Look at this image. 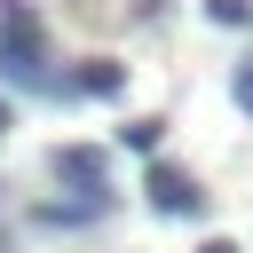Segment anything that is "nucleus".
<instances>
[{"label":"nucleus","instance_id":"1","mask_svg":"<svg viewBox=\"0 0 253 253\" xmlns=\"http://www.w3.org/2000/svg\"><path fill=\"white\" fill-rule=\"evenodd\" d=\"M0 79L24 87V95H55V55H47V32L32 16V0H0Z\"/></svg>","mask_w":253,"mask_h":253},{"label":"nucleus","instance_id":"2","mask_svg":"<svg viewBox=\"0 0 253 253\" xmlns=\"http://www.w3.org/2000/svg\"><path fill=\"white\" fill-rule=\"evenodd\" d=\"M47 174L71 182V190H87V198H111V158H103L95 142H55V150H47Z\"/></svg>","mask_w":253,"mask_h":253},{"label":"nucleus","instance_id":"3","mask_svg":"<svg viewBox=\"0 0 253 253\" xmlns=\"http://www.w3.org/2000/svg\"><path fill=\"white\" fill-rule=\"evenodd\" d=\"M142 190H150V206H158V213H174V221H182V213H206V190H198L182 166H166V158H150V166H142Z\"/></svg>","mask_w":253,"mask_h":253},{"label":"nucleus","instance_id":"4","mask_svg":"<svg viewBox=\"0 0 253 253\" xmlns=\"http://www.w3.org/2000/svg\"><path fill=\"white\" fill-rule=\"evenodd\" d=\"M119 87H126V63H111V55H87L79 71L55 79V95H119Z\"/></svg>","mask_w":253,"mask_h":253},{"label":"nucleus","instance_id":"5","mask_svg":"<svg viewBox=\"0 0 253 253\" xmlns=\"http://www.w3.org/2000/svg\"><path fill=\"white\" fill-rule=\"evenodd\" d=\"M103 213H111V198H87V190H79V198H47V206H40V229H87V221H103Z\"/></svg>","mask_w":253,"mask_h":253},{"label":"nucleus","instance_id":"6","mask_svg":"<svg viewBox=\"0 0 253 253\" xmlns=\"http://www.w3.org/2000/svg\"><path fill=\"white\" fill-rule=\"evenodd\" d=\"M158 142H166V119H126L119 126V150H134V158H158Z\"/></svg>","mask_w":253,"mask_h":253},{"label":"nucleus","instance_id":"7","mask_svg":"<svg viewBox=\"0 0 253 253\" xmlns=\"http://www.w3.org/2000/svg\"><path fill=\"white\" fill-rule=\"evenodd\" d=\"M229 103H237V111H245V119H253V55H245V63H237V71H229Z\"/></svg>","mask_w":253,"mask_h":253},{"label":"nucleus","instance_id":"8","mask_svg":"<svg viewBox=\"0 0 253 253\" xmlns=\"http://www.w3.org/2000/svg\"><path fill=\"white\" fill-rule=\"evenodd\" d=\"M206 16H213V24H253V8H245V0H206Z\"/></svg>","mask_w":253,"mask_h":253},{"label":"nucleus","instance_id":"9","mask_svg":"<svg viewBox=\"0 0 253 253\" xmlns=\"http://www.w3.org/2000/svg\"><path fill=\"white\" fill-rule=\"evenodd\" d=\"M198 253H237V245H229V237H206V245H198Z\"/></svg>","mask_w":253,"mask_h":253},{"label":"nucleus","instance_id":"10","mask_svg":"<svg viewBox=\"0 0 253 253\" xmlns=\"http://www.w3.org/2000/svg\"><path fill=\"white\" fill-rule=\"evenodd\" d=\"M8 126H16V103H8V95H0V134H8Z\"/></svg>","mask_w":253,"mask_h":253},{"label":"nucleus","instance_id":"11","mask_svg":"<svg viewBox=\"0 0 253 253\" xmlns=\"http://www.w3.org/2000/svg\"><path fill=\"white\" fill-rule=\"evenodd\" d=\"M0 237H8V229H0Z\"/></svg>","mask_w":253,"mask_h":253}]
</instances>
